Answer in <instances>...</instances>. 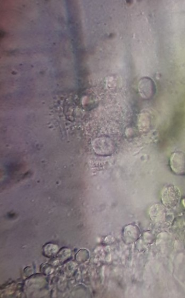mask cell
<instances>
[{
    "mask_svg": "<svg viewBox=\"0 0 185 298\" xmlns=\"http://www.w3.org/2000/svg\"><path fill=\"white\" fill-rule=\"evenodd\" d=\"M181 193L173 185H166L162 192L161 200L164 205L168 209H174L179 203Z\"/></svg>",
    "mask_w": 185,
    "mask_h": 298,
    "instance_id": "6da1fadb",
    "label": "cell"
},
{
    "mask_svg": "<svg viewBox=\"0 0 185 298\" xmlns=\"http://www.w3.org/2000/svg\"><path fill=\"white\" fill-rule=\"evenodd\" d=\"M170 165L172 170L176 174H185V153L178 151L172 154L170 160Z\"/></svg>",
    "mask_w": 185,
    "mask_h": 298,
    "instance_id": "7a4b0ae2",
    "label": "cell"
},
{
    "mask_svg": "<svg viewBox=\"0 0 185 298\" xmlns=\"http://www.w3.org/2000/svg\"><path fill=\"white\" fill-rule=\"evenodd\" d=\"M150 216L156 225H162L166 222L167 207L160 204L153 205L150 210Z\"/></svg>",
    "mask_w": 185,
    "mask_h": 298,
    "instance_id": "3957f363",
    "label": "cell"
},
{
    "mask_svg": "<svg viewBox=\"0 0 185 298\" xmlns=\"http://www.w3.org/2000/svg\"><path fill=\"white\" fill-rule=\"evenodd\" d=\"M141 231L137 226L129 225L127 226L123 232V239L127 244L136 242L140 237Z\"/></svg>",
    "mask_w": 185,
    "mask_h": 298,
    "instance_id": "277c9868",
    "label": "cell"
}]
</instances>
